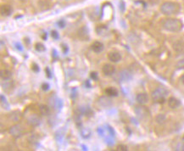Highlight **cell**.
<instances>
[{
  "label": "cell",
  "instance_id": "6da1fadb",
  "mask_svg": "<svg viewBox=\"0 0 184 151\" xmlns=\"http://www.w3.org/2000/svg\"><path fill=\"white\" fill-rule=\"evenodd\" d=\"M162 26L165 30L171 32H177L183 29V23L179 19L167 18L164 20V21L162 22Z\"/></svg>",
  "mask_w": 184,
  "mask_h": 151
},
{
  "label": "cell",
  "instance_id": "7a4b0ae2",
  "mask_svg": "<svg viewBox=\"0 0 184 151\" xmlns=\"http://www.w3.org/2000/svg\"><path fill=\"white\" fill-rule=\"evenodd\" d=\"M159 9L161 13L165 15H177L180 12L181 6L177 3L166 1L160 5Z\"/></svg>",
  "mask_w": 184,
  "mask_h": 151
},
{
  "label": "cell",
  "instance_id": "3957f363",
  "mask_svg": "<svg viewBox=\"0 0 184 151\" xmlns=\"http://www.w3.org/2000/svg\"><path fill=\"white\" fill-rule=\"evenodd\" d=\"M168 94V91L164 88H158L155 90H154L151 93L152 99L155 102L157 103H164L165 97Z\"/></svg>",
  "mask_w": 184,
  "mask_h": 151
},
{
  "label": "cell",
  "instance_id": "277c9868",
  "mask_svg": "<svg viewBox=\"0 0 184 151\" xmlns=\"http://www.w3.org/2000/svg\"><path fill=\"white\" fill-rule=\"evenodd\" d=\"M9 133L15 138H19L23 134V128L20 125H15L9 128Z\"/></svg>",
  "mask_w": 184,
  "mask_h": 151
},
{
  "label": "cell",
  "instance_id": "5b68a950",
  "mask_svg": "<svg viewBox=\"0 0 184 151\" xmlns=\"http://www.w3.org/2000/svg\"><path fill=\"white\" fill-rule=\"evenodd\" d=\"M102 71L105 76H112L115 72V68L110 64H105L102 68Z\"/></svg>",
  "mask_w": 184,
  "mask_h": 151
},
{
  "label": "cell",
  "instance_id": "8992f818",
  "mask_svg": "<svg viewBox=\"0 0 184 151\" xmlns=\"http://www.w3.org/2000/svg\"><path fill=\"white\" fill-rule=\"evenodd\" d=\"M0 12L3 16H9L13 12V9L9 4H3L0 8Z\"/></svg>",
  "mask_w": 184,
  "mask_h": 151
},
{
  "label": "cell",
  "instance_id": "52a82bcc",
  "mask_svg": "<svg viewBox=\"0 0 184 151\" xmlns=\"http://www.w3.org/2000/svg\"><path fill=\"white\" fill-rule=\"evenodd\" d=\"M27 122H28L29 125H31L32 126H38L40 125V123H41L40 122V118L37 115H35V114L31 115L27 118Z\"/></svg>",
  "mask_w": 184,
  "mask_h": 151
},
{
  "label": "cell",
  "instance_id": "ba28073f",
  "mask_svg": "<svg viewBox=\"0 0 184 151\" xmlns=\"http://www.w3.org/2000/svg\"><path fill=\"white\" fill-rule=\"evenodd\" d=\"M105 49V46L104 44L101 43V42H99V41H96L94 42L93 44H92V49L94 53L96 54H99L101 53Z\"/></svg>",
  "mask_w": 184,
  "mask_h": 151
},
{
  "label": "cell",
  "instance_id": "9c48e42d",
  "mask_svg": "<svg viewBox=\"0 0 184 151\" xmlns=\"http://www.w3.org/2000/svg\"><path fill=\"white\" fill-rule=\"evenodd\" d=\"M138 104H145L148 103L149 101V96L146 92H141V93H138L137 95V98H136Z\"/></svg>",
  "mask_w": 184,
  "mask_h": 151
},
{
  "label": "cell",
  "instance_id": "30bf717a",
  "mask_svg": "<svg viewBox=\"0 0 184 151\" xmlns=\"http://www.w3.org/2000/svg\"><path fill=\"white\" fill-rule=\"evenodd\" d=\"M168 105L171 109H177L181 105V102L178 98H177L175 97H171L168 99Z\"/></svg>",
  "mask_w": 184,
  "mask_h": 151
},
{
  "label": "cell",
  "instance_id": "8fae6325",
  "mask_svg": "<svg viewBox=\"0 0 184 151\" xmlns=\"http://www.w3.org/2000/svg\"><path fill=\"white\" fill-rule=\"evenodd\" d=\"M108 58L111 62L117 63L121 60V56L118 52H110L108 55Z\"/></svg>",
  "mask_w": 184,
  "mask_h": 151
},
{
  "label": "cell",
  "instance_id": "7c38bea8",
  "mask_svg": "<svg viewBox=\"0 0 184 151\" xmlns=\"http://www.w3.org/2000/svg\"><path fill=\"white\" fill-rule=\"evenodd\" d=\"M119 76L121 82H127L131 79V74L128 71H122L121 72H120Z\"/></svg>",
  "mask_w": 184,
  "mask_h": 151
},
{
  "label": "cell",
  "instance_id": "4fadbf2b",
  "mask_svg": "<svg viewBox=\"0 0 184 151\" xmlns=\"http://www.w3.org/2000/svg\"><path fill=\"white\" fill-rule=\"evenodd\" d=\"M99 105L100 106H102V107H105V108H108V107H109L110 105H111V100L109 98H107V97H101L99 99Z\"/></svg>",
  "mask_w": 184,
  "mask_h": 151
},
{
  "label": "cell",
  "instance_id": "5bb4252c",
  "mask_svg": "<svg viewBox=\"0 0 184 151\" xmlns=\"http://www.w3.org/2000/svg\"><path fill=\"white\" fill-rule=\"evenodd\" d=\"M79 37L83 40V41H88L89 39V33H88V29L87 27H82L81 30L79 31Z\"/></svg>",
  "mask_w": 184,
  "mask_h": 151
},
{
  "label": "cell",
  "instance_id": "9a60e30c",
  "mask_svg": "<svg viewBox=\"0 0 184 151\" xmlns=\"http://www.w3.org/2000/svg\"><path fill=\"white\" fill-rule=\"evenodd\" d=\"M0 76L3 80H9L12 76V72L9 70H2L0 72Z\"/></svg>",
  "mask_w": 184,
  "mask_h": 151
},
{
  "label": "cell",
  "instance_id": "2e32d148",
  "mask_svg": "<svg viewBox=\"0 0 184 151\" xmlns=\"http://www.w3.org/2000/svg\"><path fill=\"white\" fill-rule=\"evenodd\" d=\"M135 111L137 113V115L140 117H143L144 116H147L148 115V110L145 107H136L135 109Z\"/></svg>",
  "mask_w": 184,
  "mask_h": 151
},
{
  "label": "cell",
  "instance_id": "e0dca14e",
  "mask_svg": "<svg viewBox=\"0 0 184 151\" xmlns=\"http://www.w3.org/2000/svg\"><path fill=\"white\" fill-rule=\"evenodd\" d=\"M105 93L109 97H116V96H118V91H117V89L115 88H112V87L106 88L105 89Z\"/></svg>",
  "mask_w": 184,
  "mask_h": 151
},
{
  "label": "cell",
  "instance_id": "ac0fdd59",
  "mask_svg": "<svg viewBox=\"0 0 184 151\" xmlns=\"http://www.w3.org/2000/svg\"><path fill=\"white\" fill-rule=\"evenodd\" d=\"M39 111L41 113V115L43 116H49L50 114V109L49 106L45 105V104H42L39 107Z\"/></svg>",
  "mask_w": 184,
  "mask_h": 151
},
{
  "label": "cell",
  "instance_id": "d6986e66",
  "mask_svg": "<svg viewBox=\"0 0 184 151\" xmlns=\"http://www.w3.org/2000/svg\"><path fill=\"white\" fill-rule=\"evenodd\" d=\"M81 137L83 138H88L89 137H90V135H91V131H90V129L89 128H81Z\"/></svg>",
  "mask_w": 184,
  "mask_h": 151
},
{
  "label": "cell",
  "instance_id": "ffe728a7",
  "mask_svg": "<svg viewBox=\"0 0 184 151\" xmlns=\"http://www.w3.org/2000/svg\"><path fill=\"white\" fill-rule=\"evenodd\" d=\"M173 49L177 51V52H181L184 49V43L183 42H177L173 45Z\"/></svg>",
  "mask_w": 184,
  "mask_h": 151
},
{
  "label": "cell",
  "instance_id": "44dd1931",
  "mask_svg": "<svg viewBox=\"0 0 184 151\" xmlns=\"http://www.w3.org/2000/svg\"><path fill=\"white\" fill-rule=\"evenodd\" d=\"M35 49L37 52H44L46 50V47L41 43H37L35 44Z\"/></svg>",
  "mask_w": 184,
  "mask_h": 151
},
{
  "label": "cell",
  "instance_id": "7402d4cb",
  "mask_svg": "<svg viewBox=\"0 0 184 151\" xmlns=\"http://www.w3.org/2000/svg\"><path fill=\"white\" fill-rule=\"evenodd\" d=\"M31 70H32L34 72L37 73V72L40 71V67H39V65H38L37 63H32V64H31Z\"/></svg>",
  "mask_w": 184,
  "mask_h": 151
},
{
  "label": "cell",
  "instance_id": "603a6c76",
  "mask_svg": "<svg viewBox=\"0 0 184 151\" xmlns=\"http://www.w3.org/2000/svg\"><path fill=\"white\" fill-rule=\"evenodd\" d=\"M176 66H177V69H179V70H183L184 69V59H183V60H180V61H178V62L177 63Z\"/></svg>",
  "mask_w": 184,
  "mask_h": 151
},
{
  "label": "cell",
  "instance_id": "cb8c5ba5",
  "mask_svg": "<svg viewBox=\"0 0 184 151\" xmlns=\"http://www.w3.org/2000/svg\"><path fill=\"white\" fill-rule=\"evenodd\" d=\"M51 37H52L53 39H54V40H58L59 38V35L58 31L54 30L51 31Z\"/></svg>",
  "mask_w": 184,
  "mask_h": 151
},
{
  "label": "cell",
  "instance_id": "d4e9b609",
  "mask_svg": "<svg viewBox=\"0 0 184 151\" xmlns=\"http://www.w3.org/2000/svg\"><path fill=\"white\" fill-rule=\"evenodd\" d=\"M90 77H91L93 81H97V80L99 79V75H98V73H97L96 71H93V72H91V74H90Z\"/></svg>",
  "mask_w": 184,
  "mask_h": 151
},
{
  "label": "cell",
  "instance_id": "484cf974",
  "mask_svg": "<svg viewBox=\"0 0 184 151\" xmlns=\"http://www.w3.org/2000/svg\"><path fill=\"white\" fill-rule=\"evenodd\" d=\"M117 150L118 151H127L128 150V148L124 145V144H120L117 146Z\"/></svg>",
  "mask_w": 184,
  "mask_h": 151
},
{
  "label": "cell",
  "instance_id": "4316f807",
  "mask_svg": "<svg viewBox=\"0 0 184 151\" xmlns=\"http://www.w3.org/2000/svg\"><path fill=\"white\" fill-rule=\"evenodd\" d=\"M57 25H58V27H59V28H64V27H65L66 23H65V21L64 20H59V21L57 22Z\"/></svg>",
  "mask_w": 184,
  "mask_h": 151
},
{
  "label": "cell",
  "instance_id": "83f0119b",
  "mask_svg": "<svg viewBox=\"0 0 184 151\" xmlns=\"http://www.w3.org/2000/svg\"><path fill=\"white\" fill-rule=\"evenodd\" d=\"M41 88H42V90L43 91H49V88H50V86H49V83H47V82H44V83H43L42 84V86H41Z\"/></svg>",
  "mask_w": 184,
  "mask_h": 151
},
{
  "label": "cell",
  "instance_id": "f1b7e54d",
  "mask_svg": "<svg viewBox=\"0 0 184 151\" xmlns=\"http://www.w3.org/2000/svg\"><path fill=\"white\" fill-rule=\"evenodd\" d=\"M107 129H108V131H109V132L110 136H111V137H115V132L114 129H113L111 126H107Z\"/></svg>",
  "mask_w": 184,
  "mask_h": 151
},
{
  "label": "cell",
  "instance_id": "f546056e",
  "mask_svg": "<svg viewBox=\"0 0 184 151\" xmlns=\"http://www.w3.org/2000/svg\"><path fill=\"white\" fill-rule=\"evenodd\" d=\"M45 72H46V75H47V76L49 77V78H52V72H51V71L49 70V67H46V69H45Z\"/></svg>",
  "mask_w": 184,
  "mask_h": 151
},
{
  "label": "cell",
  "instance_id": "4dcf8cb0",
  "mask_svg": "<svg viewBox=\"0 0 184 151\" xmlns=\"http://www.w3.org/2000/svg\"><path fill=\"white\" fill-rule=\"evenodd\" d=\"M61 46H62L63 53H64V54H67V53H68V51H69V48H68V46H67L66 44H64V43H63Z\"/></svg>",
  "mask_w": 184,
  "mask_h": 151
},
{
  "label": "cell",
  "instance_id": "1f68e13d",
  "mask_svg": "<svg viewBox=\"0 0 184 151\" xmlns=\"http://www.w3.org/2000/svg\"><path fill=\"white\" fill-rule=\"evenodd\" d=\"M41 37L43 39V40H47V38H48V34H47V32H45V31H43L42 34H41Z\"/></svg>",
  "mask_w": 184,
  "mask_h": 151
},
{
  "label": "cell",
  "instance_id": "d6a6232c",
  "mask_svg": "<svg viewBox=\"0 0 184 151\" xmlns=\"http://www.w3.org/2000/svg\"><path fill=\"white\" fill-rule=\"evenodd\" d=\"M15 47H16V49H18V50H20V51H22L23 50V48H22V46L21 45V43H15Z\"/></svg>",
  "mask_w": 184,
  "mask_h": 151
},
{
  "label": "cell",
  "instance_id": "836d02e7",
  "mask_svg": "<svg viewBox=\"0 0 184 151\" xmlns=\"http://www.w3.org/2000/svg\"><path fill=\"white\" fill-rule=\"evenodd\" d=\"M120 9L121 10V11H124V9H125V3H124V2H121V3H120Z\"/></svg>",
  "mask_w": 184,
  "mask_h": 151
},
{
  "label": "cell",
  "instance_id": "e575fe53",
  "mask_svg": "<svg viewBox=\"0 0 184 151\" xmlns=\"http://www.w3.org/2000/svg\"><path fill=\"white\" fill-rule=\"evenodd\" d=\"M106 141H107L106 143H107V144H108V145H113V144H114V142H113V140H112V139H109V138L106 139Z\"/></svg>",
  "mask_w": 184,
  "mask_h": 151
},
{
  "label": "cell",
  "instance_id": "d590c367",
  "mask_svg": "<svg viewBox=\"0 0 184 151\" xmlns=\"http://www.w3.org/2000/svg\"><path fill=\"white\" fill-rule=\"evenodd\" d=\"M98 132H99V134H100V135H103V134H104V131H103V129H102L101 127H99V128H98Z\"/></svg>",
  "mask_w": 184,
  "mask_h": 151
},
{
  "label": "cell",
  "instance_id": "8d00e7d4",
  "mask_svg": "<svg viewBox=\"0 0 184 151\" xmlns=\"http://www.w3.org/2000/svg\"><path fill=\"white\" fill-rule=\"evenodd\" d=\"M52 54H53L52 55L53 56V57H55V58H57V57H58V55H57V51H56L55 49H53Z\"/></svg>",
  "mask_w": 184,
  "mask_h": 151
},
{
  "label": "cell",
  "instance_id": "74e56055",
  "mask_svg": "<svg viewBox=\"0 0 184 151\" xmlns=\"http://www.w3.org/2000/svg\"><path fill=\"white\" fill-rule=\"evenodd\" d=\"M86 86H87L88 88H91V84H90V82H89V81H88V80H87V81H86Z\"/></svg>",
  "mask_w": 184,
  "mask_h": 151
},
{
  "label": "cell",
  "instance_id": "f35d334b",
  "mask_svg": "<svg viewBox=\"0 0 184 151\" xmlns=\"http://www.w3.org/2000/svg\"><path fill=\"white\" fill-rule=\"evenodd\" d=\"M181 80H182V82L184 84V74L182 76V77H181Z\"/></svg>",
  "mask_w": 184,
  "mask_h": 151
},
{
  "label": "cell",
  "instance_id": "ab89813d",
  "mask_svg": "<svg viewBox=\"0 0 184 151\" xmlns=\"http://www.w3.org/2000/svg\"><path fill=\"white\" fill-rule=\"evenodd\" d=\"M82 148H83V150H87V147H86L85 145H82Z\"/></svg>",
  "mask_w": 184,
  "mask_h": 151
},
{
  "label": "cell",
  "instance_id": "60d3db41",
  "mask_svg": "<svg viewBox=\"0 0 184 151\" xmlns=\"http://www.w3.org/2000/svg\"><path fill=\"white\" fill-rule=\"evenodd\" d=\"M20 1H26V0H20Z\"/></svg>",
  "mask_w": 184,
  "mask_h": 151
}]
</instances>
